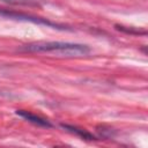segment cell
<instances>
[{"label": "cell", "mask_w": 148, "mask_h": 148, "mask_svg": "<svg viewBox=\"0 0 148 148\" xmlns=\"http://www.w3.org/2000/svg\"><path fill=\"white\" fill-rule=\"evenodd\" d=\"M0 15L9 17V18H15V20H20V21H25V22H34L36 24H43L46 27H51L54 29H61V30H71L69 28H67L66 25L52 22L50 20L46 18H42V17H36L32 15H28V14H23V13H17V12H12L8 9H2L0 8Z\"/></svg>", "instance_id": "obj_2"}, {"label": "cell", "mask_w": 148, "mask_h": 148, "mask_svg": "<svg viewBox=\"0 0 148 148\" xmlns=\"http://www.w3.org/2000/svg\"><path fill=\"white\" fill-rule=\"evenodd\" d=\"M1 1L9 5H36L44 0H1Z\"/></svg>", "instance_id": "obj_5"}, {"label": "cell", "mask_w": 148, "mask_h": 148, "mask_svg": "<svg viewBox=\"0 0 148 148\" xmlns=\"http://www.w3.org/2000/svg\"><path fill=\"white\" fill-rule=\"evenodd\" d=\"M61 127L65 128V130H67L68 132L75 134V135H79L80 138H82V139H84V140H96V138H95L91 133H89L88 131H86V130H83V128H79V127H76V126L67 125V124H62Z\"/></svg>", "instance_id": "obj_4"}, {"label": "cell", "mask_w": 148, "mask_h": 148, "mask_svg": "<svg viewBox=\"0 0 148 148\" xmlns=\"http://www.w3.org/2000/svg\"><path fill=\"white\" fill-rule=\"evenodd\" d=\"M21 51L31 53H49L58 57L79 58L84 57L91 52L90 47L86 44L71 43V42H34L20 47Z\"/></svg>", "instance_id": "obj_1"}, {"label": "cell", "mask_w": 148, "mask_h": 148, "mask_svg": "<svg viewBox=\"0 0 148 148\" xmlns=\"http://www.w3.org/2000/svg\"><path fill=\"white\" fill-rule=\"evenodd\" d=\"M16 114L20 116L21 118L25 119L27 121H29V123H31V124H34L36 126H39V127L50 128V127L53 126L47 119H45V118L34 113V112H30L28 110H16Z\"/></svg>", "instance_id": "obj_3"}]
</instances>
